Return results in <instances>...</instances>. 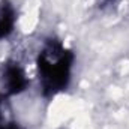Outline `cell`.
<instances>
[{
  "instance_id": "obj_1",
  "label": "cell",
  "mask_w": 129,
  "mask_h": 129,
  "mask_svg": "<svg viewBox=\"0 0 129 129\" xmlns=\"http://www.w3.org/2000/svg\"><path fill=\"white\" fill-rule=\"evenodd\" d=\"M74 60V51L66 48L60 41L50 39L45 42L36 59L42 96L50 99L68 89Z\"/></svg>"
},
{
  "instance_id": "obj_2",
  "label": "cell",
  "mask_w": 129,
  "mask_h": 129,
  "mask_svg": "<svg viewBox=\"0 0 129 129\" xmlns=\"http://www.w3.org/2000/svg\"><path fill=\"white\" fill-rule=\"evenodd\" d=\"M29 86V80L23 71V68L17 62H8L3 66L2 74V89L5 96H15L23 93Z\"/></svg>"
},
{
  "instance_id": "obj_3",
  "label": "cell",
  "mask_w": 129,
  "mask_h": 129,
  "mask_svg": "<svg viewBox=\"0 0 129 129\" xmlns=\"http://www.w3.org/2000/svg\"><path fill=\"white\" fill-rule=\"evenodd\" d=\"M17 14L9 0H0V41L11 36L15 29Z\"/></svg>"
},
{
  "instance_id": "obj_4",
  "label": "cell",
  "mask_w": 129,
  "mask_h": 129,
  "mask_svg": "<svg viewBox=\"0 0 129 129\" xmlns=\"http://www.w3.org/2000/svg\"><path fill=\"white\" fill-rule=\"evenodd\" d=\"M0 129H23V128H21L17 122L5 119V116H3L2 111H0Z\"/></svg>"
}]
</instances>
